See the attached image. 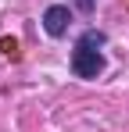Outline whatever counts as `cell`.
Segmentation results:
<instances>
[{
    "label": "cell",
    "instance_id": "cell-3",
    "mask_svg": "<svg viewBox=\"0 0 129 132\" xmlns=\"http://www.w3.org/2000/svg\"><path fill=\"white\" fill-rule=\"evenodd\" d=\"M79 43H86V46H97V50H101V46L108 43V36L101 32V29H86V32H83V39H79Z\"/></svg>",
    "mask_w": 129,
    "mask_h": 132
},
{
    "label": "cell",
    "instance_id": "cell-4",
    "mask_svg": "<svg viewBox=\"0 0 129 132\" xmlns=\"http://www.w3.org/2000/svg\"><path fill=\"white\" fill-rule=\"evenodd\" d=\"M0 50L4 54H15V39H0Z\"/></svg>",
    "mask_w": 129,
    "mask_h": 132
},
{
    "label": "cell",
    "instance_id": "cell-2",
    "mask_svg": "<svg viewBox=\"0 0 129 132\" xmlns=\"http://www.w3.org/2000/svg\"><path fill=\"white\" fill-rule=\"evenodd\" d=\"M68 22H72V11H68L64 4H50V7L43 11V29H47V36H64V32H68Z\"/></svg>",
    "mask_w": 129,
    "mask_h": 132
},
{
    "label": "cell",
    "instance_id": "cell-5",
    "mask_svg": "<svg viewBox=\"0 0 129 132\" xmlns=\"http://www.w3.org/2000/svg\"><path fill=\"white\" fill-rule=\"evenodd\" d=\"M75 4H79V7H83L86 14H90V11H93V0H75Z\"/></svg>",
    "mask_w": 129,
    "mask_h": 132
},
{
    "label": "cell",
    "instance_id": "cell-1",
    "mask_svg": "<svg viewBox=\"0 0 129 132\" xmlns=\"http://www.w3.org/2000/svg\"><path fill=\"white\" fill-rule=\"evenodd\" d=\"M72 71H75L79 79H97V75L104 71V54H101L97 46L75 43V50H72Z\"/></svg>",
    "mask_w": 129,
    "mask_h": 132
}]
</instances>
